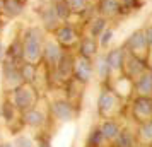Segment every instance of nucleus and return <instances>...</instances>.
Instances as JSON below:
<instances>
[{
	"mask_svg": "<svg viewBox=\"0 0 152 147\" xmlns=\"http://www.w3.org/2000/svg\"><path fill=\"white\" fill-rule=\"evenodd\" d=\"M101 132H103L104 137H108V139H113V137H116L118 135V127L113 123V121H106L104 127L101 128Z\"/></svg>",
	"mask_w": 152,
	"mask_h": 147,
	"instance_id": "bb28decb",
	"label": "nucleus"
},
{
	"mask_svg": "<svg viewBox=\"0 0 152 147\" xmlns=\"http://www.w3.org/2000/svg\"><path fill=\"white\" fill-rule=\"evenodd\" d=\"M2 26H4V24H2V17H0V31H2Z\"/></svg>",
	"mask_w": 152,
	"mask_h": 147,
	"instance_id": "c9c22d12",
	"label": "nucleus"
},
{
	"mask_svg": "<svg viewBox=\"0 0 152 147\" xmlns=\"http://www.w3.org/2000/svg\"><path fill=\"white\" fill-rule=\"evenodd\" d=\"M101 139H103V132L101 130H94L92 135H91V146H97L101 142Z\"/></svg>",
	"mask_w": 152,
	"mask_h": 147,
	"instance_id": "c756f323",
	"label": "nucleus"
},
{
	"mask_svg": "<svg viewBox=\"0 0 152 147\" xmlns=\"http://www.w3.org/2000/svg\"><path fill=\"white\" fill-rule=\"evenodd\" d=\"M45 29L39 26H31L24 31L22 41V60L29 63H38L41 60V50L45 43Z\"/></svg>",
	"mask_w": 152,
	"mask_h": 147,
	"instance_id": "f257e3e1",
	"label": "nucleus"
},
{
	"mask_svg": "<svg viewBox=\"0 0 152 147\" xmlns=\"http://www.w3.org/2000/svg\"><path fill=\"white\" fill-rule=\"evenodd\" d=\"M53 7H55V12H56V15L60 17L62 22H69L70 21L72 14H70L69 7H67V4H65L63 0H55V2H53Z\"/></svg>",
	"mask_w": 152,
	"mask_h": 147,
	"instance_id": "4be33fe9",
	"label": "nucleus"
},
{
	"mask_svg": "<svg viewBox=\"0 0 152 147\" xmlns=\"http://www.w3.org/2000/svg\"><path fill=\"white\" fill-rule=\"evenodd\" d=\"M26 121H28L29 125H41L43 123V115L39 111H36V110H31V111L26 113Z\"/></svg>",
	"mask_w": 152,
	"mask_h": 147,
	"instance_id": "a878e982",
	"label": "nucleus"
},
{
	"mask_svg": "<svg viewBox=\"0 0 152 147\" xmlns=\"http://www.w3.org/2000/svg\"><path fill=\"white\" fill-rule=\"evenodd\" d=\"M116 103V98H115V94H111V92L104 91L101 92V96H99V101H97V108H99V111L103 113H108L115 106Z\"/></svg>",
	"mask_w": 152,
	"mask_h": 147,
	"instance_id": "aec40b11",
	"label": "nucleus"
},
{
	"mask_svg": "<svg viewBox=\"0 0 152 147\" xmlns=\"http://www.w3.org/2000/svg\"><path fill=\"white\" fill-rule=\"evenodd\" d=\"M19 70H21V75H22V80H33L36 75V63H29V62H24L22 65H19Z\"/></svg>",
	"mask_w": 152,
	"mask_h": 147,
	"instance_id": "5701e85b",
	"label": "nucleus"
},
{
	"mask_svg": "<svg viewBox=\"0 0 152 147\" xmlns=\"http://www.w3.org/2000/svg\"><path fill=\"white\" fill-rule=\"evenodd\" d=\"M41 147H48V142H43V144H41Z\"/></svg>",
	"mask_w": 152,
	"mask_h": 147,
	"instance_id": "f704fd0d",
	"label": "nucleus"
},
{
	"mask_svg": "<svg viewBox=\"0 0 152 147\" xmlns=\"http://www.w3.org/2000/svg\"><path fill=\"white\" fill-rule=\"evenodd\" d=\"M113 36H115V31H113L111 28H106L103 33H101V36L97 38V45L103 46V48H106V46L110 45V41L113 39Z\"/></svg>",
	"mask_w": 152,
	"mask_h": 147,
	"instance_id": "393cba45",
	"label": "nucleus"
},
{
	"mask_svg": "<svg viewBox=\"0 0 152 147\" xmlns=\"http://www.w3.org/2000/svg\"><path fill=\"white\" fill-rule=\"evenodd\" d=\"M53 113L60 120H70L74 110H72V105L67 103V101H56L55 105H53Z\"/></svg>",
	"mask_w": 152,
	"mask_h": 147,
	"instance_id": "a211bd4d",
	"label": "nucleus"
},
{
	"mask_svg": "<svg viewBox=\"0 0 152 147\" xmlns=\"http://www.w3.org/2000/svg\"><path fill=\"white\" fill-rule=\"evenodd\" d=\"M53 36H55V41L58 45H62V46H74L79 43V33H77V29L69 24V22H63L60 24L58 28L53 31Z\"/></svg>",
	"mask_w": 152,
	"mask_h": 147,
	"instance_id": "7ed1b4c3",
	"label": "nucleus"
},
{
	"mask_svg": "<svg viewBox=\"0 0 152 147\" xmlns=\"http://www.w3.org/2000/svg\"><path fill=\"white\" fill-rule=\"evenodd\" d=\"M125 55H126V51H125L123 48H113L110 53L106 55V62H108L110 72H115V70L123 69Z\"/></svg>",
	"mask_w": 152,
	"mask_h": 147,
	"instance_id": "9b49d317",
	"label": "nucleus"
},
{
	"mask_svg": "<svg viewBox=\"0 0 152 147\" xmlns=\"http://www.w3.org/2000/svg\"><path fill=\"white\" fill-rule=\"evenodd\" d=\"M2 56H4V45L0 41V60H2Z\"/></svg>",
	"mask_w": 152,
	"mask_h": 147,
	"instance_id": "72a5a7b5",
	"label": "nucleus"
},
{
	"mask_svg": "<svg viewBox=\"0 0 152 147\" xmlns=\"http://www.w3.org/2000/svg\"><path fill=\"white\" fill-rule=\"evenodd\" d=\"M65 55V50L62 45H58L55 39H45L41 50V58L48 63L50 67H55Z\"/></svg>",
	"mask_w": 152,
	"mask_h": 147,
	"instance_id": "20e7f679",
	"label": "nucleus"
},
{
	"mask_svg": "<svg viewBox=\"0 0 152 147\" xmlns=\"http://www.w3.org/2000/svg\"><path fill=\"white\" fill-rule=\"evenodd\" d=\"M137 91L140 96H151L152 94V74L145 72L137 80Z\"/></svg>",
	"mask_w": 152,
	"mask_h": 147,
	"instance_id": "dca6fc26",
	"label": "nucleus"
},
{
	"mask_svg": "<svg viewBox=\"0 0 152 147\" xmlns=\"http://www.w3.org/2000/svg\"><path fill=\"white\" fill-rule=\"evenodd\" d=\"M79 48H80V56H86V58H92V56L97 53V39L91 38V36H86L82 39H79Z\"/></svg>",
	"mask_w": 152,
	"mask_h": 147,
	"instance_id": "ddd939ff",
	"label": "nucleus"
},
{
	"mask_svg": "<svg viewBox=\"0 0 152 147\" xmlns=\"http://www.w3.org/2000/svg\"><path fill=\"white\" fill-rule=\"evenodd\" d=\"M7 58L12 60V62H15V63L22 62V41H21V38H14L12 39L10 46L7 48Z\"/></svg>",
	"mask_w": 152,
	"mask_h": 147,
	"instance_id": "f3484780",
	"label": "nucleus"
},
{
	"mask_svg": "<svg viewBox=\"0 0 152 147\" xmlns=\"http://www.w3.org/2000/svg\"><path fill=\"white\" fill-rule=\"evenodd\" d=\"M4 77L12 84H19L22 80L21 70H19V63L12 62V60H4Z\"/></svg>",
	"mask_w": 152,
	"mask_h": 147,
	"instance_id": "f8f14e48",
	"label": "nucleus"
},
{
	"mask_svg": "<svg viewBox=\"0 0 152 147\" xmlns=\"http://www.w3.org/2000/svg\"><path fill=\"white\" fill-rule=\"evenodd\" d=\"M118 146L120 147H130L132 146V135L130 133L123 132L120 135V139H118Z\"/></svg>",
	"mask_w": 152,
	"mask_h": 147,
	"instance_id": "c85d7f7f",
	"label": "nucleus"
},
{
	"mask_svg": "<svg viewBox=\"0 0 152 147\" xmlns=\"http://www.w3.org/2000/svg\"><path fill=\"white\" fill-rule=\"evenodd\" d=\"M80 82H89L92 74H94V67L91 63V58L86 56H79L74 60V72H72Z\"/></svg>",
	"mask_w": 152,
	"mask_h": 147,
	"instance_id": "6e6552de",
	"label": "nucleus"
},
{
	"mask_svg": "<svg viewBox=\"0 0 152 147\" xmlns=\"http://www.w3.org/2000/svg\"><path fill=\"white\" fill-rule=\"evenodd\" d=\"M55 69H56V75L58 77H62V79L72 77V72H74V60H72V56L69 53H65L62 60L55 65Z\"/></svg>",
	"mask_w": 152,
	"mask_h": 147,
	"instance_id": "4468645a",
	"label": "nucleus"
},
{
	"mask_svg": "<svg viewBox=\"0 0 152 147\" xmlns=\"http://www.w3.org/2000/svg\"><path fill=\"white\" fill-rule=\"evenodd\" d=\"M106 28H108V19H104L103 15L97 14L96 17L89 19V36H91V38L97 39V38L101 36V33H103Z\"/></svg>",
	"mask_w": 152,
	"mask_h": 147,
	"instance_id": "2eb2a0df",
	"label": "nucleus"
},
{
	"mask_svg": "<svg viewBox=\"0 0 152 147\" xmlns=\"http://www.w3.org/2000/svg\"><path fill=\"white\" fill-rule=\"evenodd\" d=\"M36 94L29 86H17L14 89V105L21 110H29L34 105Z\"/></svg>",
	"mask_w": 152,
	"mask_h": 147,
	"instance_id": "423d86ee",
	"label": "nucleus"
},
{
	"mask_svg": "<svg viewBox=\"0 0 152 147\" xmlns=\"http://www.w3.org/2000/svg\"><path fill=\"white\" fill-rule=\"evenodd\" d=\"M0 147H10V146H0Z\"/></svg>",
	"mask_w": 152,
	"mask_h": 147,
	"instance_id": "e433bc0d",
	"label": "nucleus"
},
{
	"mask_svg": "<svg viewBox=\"0 0 152 147\" xmlns=\"http://www.w3.org/2000/svg\"><path fill=\"white\" fill-rule=\"evenodd\" d=\"M144 133L147 135V137H152V121H151V123H147V125L144 127Z\"/></svg>",
	"mask_w": 152,
	"mask_h": 147,
	"instance_id": "473e14b6",
	"label": "nucleus"
},
{
	"mask_svg": "<svg viewBox=\"0 0 152 147\" xmlns=\"http://www.w3.org/2000/svg\"><path fill=\"white\" fill-rule=\"evenodd\" d=\"M125 51L130 53L133 56H138L144 60L145 53L149 51V45H147V39H145V34H144V29H138L135 33H132L128 36V39L125 41Z\"/></svg>",
	"mask_w": 152,
	"mask_h": 147,
	"instance_id": "f03ea898",
	"label": "nucleus"
},
{
	"mask_svg": "<svg viewBox=\"0 0 152 147\" xmlns=\"http://www.w3.org/2000/svg\"><path fill=\"white\" fill-rule=\"evenodd\" d=\"M135 110H137V113L144 115V116L152 115V99L149 96H140L135 103Z\"/></svg>",
	"mask_w": 152,
	"mask_h": 147,
	"instance_id": "412c9836",
	"label": "nucleus"
},
{
	"mask_svg": "<svg viewBox=\"0 0 152 147\" xmlns=\"http://www.w3.org/2000/svg\"><path fill=\"white\" fill-rule=\"evenodd\" d=\"M96 70H97V74H99V77H103V79H106L110 75V67H108V62H106V55H99Z\"/></svg>",
	"mask_w": 152,
	"mask_h": 147,
	"instance_id": "b1692460",
	"label": "nucleus"
},
{
	"mask_svg": "<svg viewBox=\"0 0 152 147\" xmlns=\"http://www.w3.org/2000/svg\"><path fill=\"white\" fill-rule=\"evenodd\" d=\"M144 34H145V39H147L149 48H152V24H149V26L144 29Z\"/></svg>",
	"mask_w": 152,
	"mask_h": 147,
	"instance_id": "7c9ffc66",
	"label": "nucleus"
},
{
	"mask_svg": "<svg viewBox=\"0 0 152 147\" xmlns=\"http://www.w3.org/2000/svg\"><path fill=\"white\" fill-rule=\"evenodd\" d=\"M2 115H5V116H7V120L12 118V108H10V105H9V103H4V106H2Z\"/></svg>",
	"mask_w": 152,
	"mask_h": 147,
	"instance_id": "2f4dec72",
	"label": "nucleus"
},
{
	"mask_svg": "<svg viewBox=\"0 0 152 147\" xmlns=\"http://www.w3.org/2000/svg\"><path fill=\"white\" fill-rule=\"evenodd\" d=\"M38 14H39V21L43 24V29L45 31H50V33H53L60 24H63L60 21V17L56 15L55 12V7H53V2H46L45 5H43L39 10H38Z\"/></svg>",
	"mask_w": 152,
	"mask_h": 147,
	"instance_id": "39448f33",
	"label": "nucleus"
},
{
	"mask_svg": "<svg viewBox=\"0 0 152 147\" xmlns=\"http://www.w3.org/2000/svg\"><path fill=\"white\" fill-rule=\"evenodd\" d=\"M72 15H82L89 9V0H63Z\"/></svg>",
	"mask_w": 152,
	"mask_h": 147,
	"instance_id": "6ab92c4d",
	"label": "nucleus"
},
{
	"mask_svg": "<svg viewBox=\"0 0 152 147\" xmlns=\"http://www.w3.org/2000/svg\"><path fill=\"white\" fill-rule=\"evenodd\" d=\"M123 67L126 69V74H128L130 77H140L142 74L147 72L145 60L138 58V56H133V55H130V53H126V55H125Z\"/></svg>",
	"mask_w": 152,
	"mask_h": 147,
	"instance_id": "1a4fd4ad",
	"label": "nucleus"
},
{
	"mask_svg": "<svg viewBox=\"0 0 152 147\" xmlns=\"http://www.w3.org/2000/svg\"><path fill=\"white\" fill-rule=\"evenodd\" d=\"M151 74H152V69H151Z\"/></svg>",
	"mask_w": 152,
	"mask_h": 147,
	"instance_id": "4c0bfd02",
	"label": "nucleus"
},
{
	"mask_svg": "<svg viewBox=\"0 0 152 147\" xmlns=\"http://www.w3.org/2000/svg\"><path fill=\"white\" fill-rule=\"evenodd\" d=\"M24 0H4V5H2V15H5L9 19H15L22 15L24 12Z\"/></svg>",
	"mask_w": 152,
	"mask_h": 147,
	"instance_id": "9d476101",
	"label": "nucleus"
},
{
	"mask_svg": "<svg viewBox=\"0 0 152 147\" xmlns=\"http://www.w3.org/2000/svg\"><path fill=\"white\" fill-rule=\"evenodd\" d=\"M121 7H123L125 14L126 12H132V10H137L140 7V0H120Z\"/></svg>",
	"mask_w": 152,
	"mask_h": 147,
	"instance_id": "cd10ccee",
	"label": "nucleus"
},
{
	"mask_svg": "<svg viewBox=\"0 0 152 147\" xmlns=\"http://www.w3.org/2000/svg\"><path fill=\"white\" fill-rule=\"evenodd\" d=\"M97 14L104 19H115L125 14L120 0H99L97 2Z\"/></svg>",
	"mask_w": 152,
	"mask_h": 147,
	"instance_id": "0eeeda50",
	"label": "nucleus"
}]
</instances>
